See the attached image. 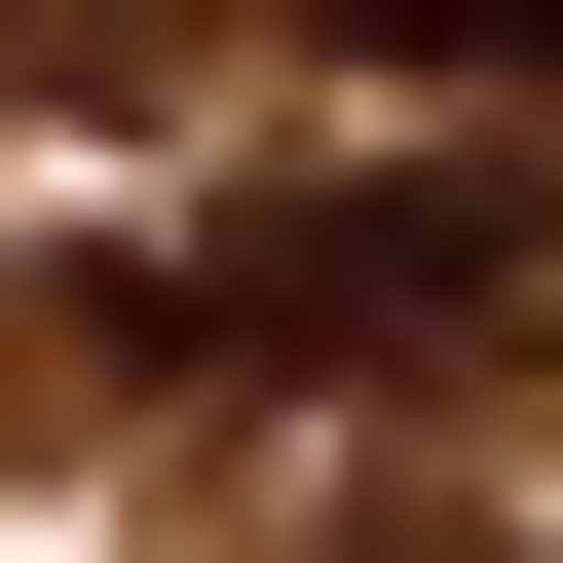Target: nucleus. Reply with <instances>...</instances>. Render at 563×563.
<instances>
[{
	"mask_svg": "<svg viewBox=\"0 0 563 563\" xmlns=\"http://www.w3.org/2000/svg\"><path fill=\"white\" fill-rule=\"evenodd\" d=\"M376 76H563V0H339Z\"/></svg>",
	"mask_w": 563,
	"mask_h": 563,
	"instance_id": "f03ea898",
	"label": "nucleus"
},
{
	"mask_svg": "<svg viewBox=\"0 0 563 563\" xmlns=\"http://www.w3.org/2000/svg\"><path fill=\"white\" fill-rule=\"evenodd\" d=\"M526 263H563V225L413 151V188H301V225L113 263V339H151V376H413V339H488V301H526Z\"/></svg>",
	"mask_w": 563,
	"mask_h": 563,
	"instance_id": "f257e3e1",
	"label": "nucleus"
},
{
	"mask_svg": "<svg viewBox=\"0 0 563 563\" xmlns=\"http://www.w3.org/2000/svg\"><path fill=\"white\" fill-rule=\"evenodd\" d=\"M339 563H526V526H339Z\"/></svg>",
	"mask_w": 563,
	"mask_h": 563,
	"instance_id": "7ed1b4c3",
	"label": "nucleus"
}]
</instances>
